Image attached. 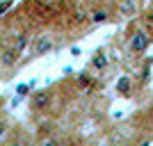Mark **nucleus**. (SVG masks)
Masks as SVG:
<instances>
[{
    "mask_svg": "<svg viewBox=\"0 0 153 146\" xmlns=\"http://www.w3.org/2000/svg\"><path fill=\"white\" fill-rule=\"evenodd\" d=\"M53 105V91L51 89H37L30 94V107L32 112H46Z\"/></svg>",
    "mask_w": 153,
    "mask_h": 146,
    "instance_id": "obj_1",
    "label": "nucleus"
},
{
    "mask_svg": "<svg viewBox=\"0 0 153 146\" xmlns=\"http://www.w3.org/2000/svg\"><path fill=\"white\" fill-rule=\"evenodd\" d=\"M55 48V41L51 39V34H37V39L30 41V53L34 57H41L46 53H51Z\"/></svg>",
    "mask_w": 153,
    "mask_h": 146,
    "instance_id": "obj_2",
    "label": "nucleus"
},
{
    "mask_svg": "<svg viewBox=\"0 0 153 146\" xmlns=\"http://www.w3.org/2000/svg\"><path fill=\"white\" fill-rule=\"evenodd\" d=\"M130 53H135V55H142V53H146V48L151 46V37H149L144 30H137L133 32V37H130Z\"/></svg>",
    "mask_w": 153,
    "mask_h": 146,
    "instance_id": "obj_3",
    "label": "nucleus"
},
{
    "mask_svg": "<svg viewBox=\"0 0 153 146\" xmlns=\"http://www.w3.org/2000/svg\"><path fill=\"white\" fill-rule=\"evenodd\" d=\"M19 57H21V50L14 48V46H9V48H5V50L0 53V66L2 69H12V66H16Z\"/></svg>",
    "mask_w": 153,
    "mask_h": 146,
    "instance_id": "obj_4",
    "label": "nucleus"
},
{
    "mask_svg": "<svg viewBox=\"0 0 153 146\" xmlns=\"http://www.w3.org/2000/svg\"><path fill=\"white\" fill-rule=\"evenodd\" d=\"M108 19H110V14L105 12V9H91V12L87 14V21L94 23V25H101V23H105Z\"/></svg>",
    "mask_w": 153,
    "mask_h": 146,
    "instance_id": "obj_5",
    "label": "nucleus"
},
{
    "mask_svg": "<svg viewBox=\"0 0 153 146\" xmlns=\"http://www.w3.org/2000/svg\"><path fill=\"white\" fill-rule=\"evenodd\" d=\"M89 66H91L94 71H103L105 66H108V57H105V53H103V50H96V55L91 57Z\"/></svg>",
    "mask_w": 153,
    "mask_h": 146,
    "instance_id": "obj_6",
    "label": "nucleus"
},
{
    "mask_svg": "<svg viewBox=\"0 0 153 146\" xmlns=\"http://www.w3.org/2000/svg\"><path fill=\"white\" fill-rule=\"evenodd\" d=\"M119 12H121V16H135V12H137V5H135V0H121V5H119Z\"/></svg>",
    "mask_w": 153,
    "mask_h": 146,
    "instance_id": "obj_7",
    "label": "nucleus"
},
{
    "mask_svg": "<svg viewBox=\"0 0 153 146\" xmlns=\"http://www.w3.org/2000/svg\"><path fill=\"white\" fill-rule=\"evenodd\" d=\"M117 89H119V94H121V96H130V89H133V82H130V78H128V76L119 78V82H117Z\"/></svg>",
    "mask_w": 153,
    "mask_h": 146,
    "instance_id": "obj_8",
    "label": "nucleus"
},
{
    "mask_svg": "<svg viewBox=\"0 0 153 146\" xmlns=\"http://www.w3.org/2000/svg\"><path fill=\"white\" fill-rule=\"evenodd\" d=\"M91 84H94V80H91L89 73H80L78 76V87L80 89H91Z\"/></svg>",
    "mask_w": 153,
    "mask_h": 146,
    "instance_id": "obj_9",
    "label": "nucleus"
},
{
    "mask_svg": "<svg viewBox=\"0 0 153 146\" xmlns=\"http://www.w3.org/2000/svg\"><path fill=\"white\" fill-rule=\"evenodd\" d=\"M27 44H30V41H27V34L23 32V34H19V37H16V41H14V48H19V50L23 53Z\"/></svg>",
    "mask_w": 153,
    "mask_h": 146,
    "instance_id": "obj_10",
    "label": "nucleus"
},
{
    "mask_svg": "<svg viewBox=\"0 0 153 146\" xmlns=\"http://www.w3.org/2000/svg\"><path fill=\"white\" fill-rule=\"evenodd\" d=\"M7 130H9V123H7L5 119H0V142L5 139V135H7Z\"/></svg>",
    "mask_w": 153,
    "mask_h": 146,
    "instance_id": "obj_11",
    "label": "nucleus"
},
{
    "mask_svg": "<svg viewBox=\"0 0 153 146\" xmlns=\"http://www.w3.org/2000/svg\"><path fill=\"white\" fill-rule=\"evenodd\" d=\"M30 94V84H19V96H27Z\"/></svg>",
    "mask_w": 153,
    "mask_h": 146,
    "instance_id": "obj_12",
    "label": "nucleus"
},
{
    "mask_svg": "<svg viewBox=\"0 0 153 146\" xmlns=\"http://www.w3.org/2000/svg\"><path fill=\"white\" fill-rule=\"evenodd\" d=\"M12 5H14V0H5V2L0 5V14H5V12H7V9H9Z\"/></svg>",
    "mask_w": 153,
    "mask_h": 146,
    "instance_id": "obj_13",
    "label": "nucleus"
},
{
    "mask_svg": "<svg viewBox=\"0 0 153 146\" xmlns=\"http://www.w3.org/2000/svg\"><path fill=\"white\" fill-rule=\"evenodd\" d=\"M64 0H44V5H48V7H57V5H62Z\"/></svg>",
    "mask_w": 153,
    "mask_h": 146,
    "instance_id": "obj_14",
    "label": "nucleus"
},
{
    "mask_svg": "<svg viewBox=\"0 0 153 146\" xmlns=\"http://www.w3.org/2000/svg\"><path fill=\"white\" fill-rule=\"evenodd\" d=\"M146 25H149V27L153 30V9H151V12L146 14Z\"/></svg>",
    "mask_w": 153,
    "mask_h": 146,
    "instance_id": "obj_15",
    "label": "nucleus"
}]
</instances>
